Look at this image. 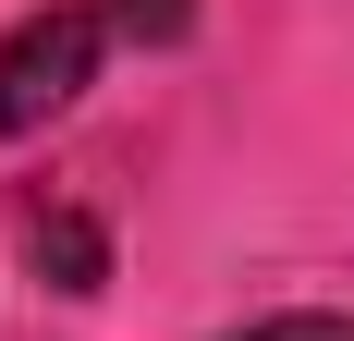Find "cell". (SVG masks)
I'll return each instance as SVG.
<instances>
[{"label":"cell","mask_w":354,"mask_h":341,"mask_svg":"<svg viewBox=\"0 0 354 341\" xmlns=\"http://www.w3.org/2000/svg\"><path fill=\"white\" fill-rule=\"evenodd\" d=\"M25 244H37V269L62 280V293H98L110 280V244H98V220H86L73 195H37L25 207Z\"/></svg>","instance_id":"obj_2"},{"label":"cell","mask_w":354,"mask_h":341,"mask_svg":"<svg viewBox=\"0 0 354 341\" xmlns=\"http://www.w3.org/2000/svg\"><path fill=\"white\" fill-rule=\"evenodd\" d=\"M110 25L135 37V49H171V37L196 25V0H110Z\"/></svg>","instance_id":"obj_3"},{"label":"cell","mask_w":354,"mask_h":341,"mask_svg":"<svg viewBox=\"0 0 354 341\" xmlns=\"http://www.w3.org/2000/svg\"><path fill=\"white\" fill-rule=\"evenodd\" d=\"M232 341H354V317H257V329H232Z\"/></svg>","instance_id":"obj_4"},{"label":"cell","mask_w":354,"mask_h":341,"mask_svg":"<svg viewBox=\"0 0 354 341\" xmlns=\"http://www.w3.org/2000/svg\"><path fill=\"white\" fill-rule=\"evenodd\" d=\"M110 0H49L25 25L0 37V135H37V122H62L86 86H98V49H110Z\"/></svg>","instance_id":"obj_1"}]
</instances>
